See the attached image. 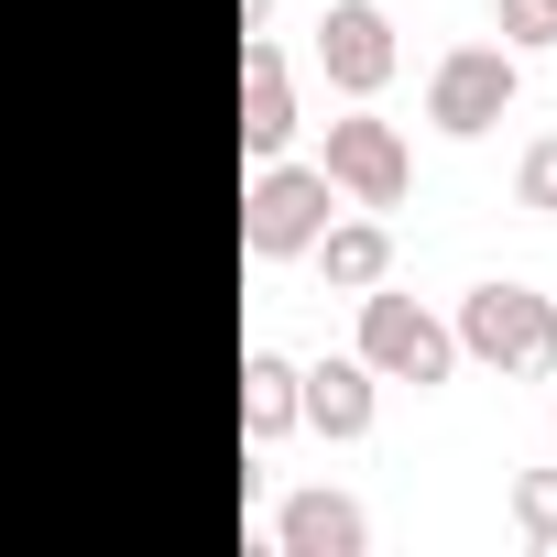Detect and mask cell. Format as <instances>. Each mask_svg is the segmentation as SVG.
I'll list each match as a JSON object with an SVG mask.
<instances>
[{
	"instance_id": "14",
	"label": "cell",
	"mask_w": 557,
	"mask_h": 557,
	"mask_svg": "<svg viewBox=\"0 0 557 557\" xmlns=\"http://www.w3.org/2000/svg\"><path fill=\"white\" fill-rule=\"evenodd\" d=\"M513 197H524L535 219H557V132H546V143H524V164H513Z\"/></svg>"
},
{
	"instance_id": "15",
	"label": "cell",
	"mask_w": 557,
	"mask_h": 557,
	"mask_svg": "<svg viewBox=\"0 0 557 557\" xmlns=\"http://www.w3.org/2000/svg\"><path fill=\"white\" fill-rule=\"evenodd\" d=\"M262 23H273V0H240V34H262Z\"/></svg>"
},
{
	"instance_id": "12",
	"label": "cell",
	"mask_w": 557,
	"mask_h": 557,
	"mask_svg": "<svg viewBox=\"0 0 557 557\" xmlns=\"http://www.w3.org/2000/svg\"><path fill=\"white\" fill-rule=\"evenodd\" d=\"M492 34H503L513 55H535V45H557V0H492Z\"/></svg>"
},
{
	"instance_id": "4",
	"label": "cell",
	"mask_w": 557,
	"mask_h": 557,
	"mask_svg": "<svg viewBox=\"0 0 557 557\" xmlns=\"http://www.w3.org/2000/svg\"><path fill=\"white\" fill-rule=\"evenodd\" d=\"M513 99H524V55H513V45H448L437 77H426V121H437L448 143H481Z\"/></svg>"
},
{
	"instance_id": "5",
	"label": "cell",
	"mask_w": 557,
	"mask_h": 557,
	"mask_svg": "<svg viewBox=\"0 0 557 557\" xmlns=\"http://www.w3.org/2000/svg\"><path fill=\"white\" fill-rule=\"evenodd\" d=\"M339 197H361V208H405V186H416V164H405V132L394 121H372V110H350V121H329V164H318Z\"/></svg>"
},
{
	"instance_id": "7",
	"label": "cell",
	"mask_w": 557,
	"mask_h": 557,
	"mask_svg": "<svg viewBox=\"0 0 557 557\" xmlns=\"http://www.w3.org/2000/svg\"><path fill=\"white\" fill-rule=\"evenodd\" d=\"M296 426L318 437H372V361H296Z\"/></svg>"
},
{
	"instance_id": "11",
	"label": "cell",
	"mask_w": 557,
	"mask_h": 557,
	"mask_svg": "<svg viewBox=\"0 0 557 557\" xmlns=\"http://www.w3.org/2000/svg\"><path fill=\"white\" fill-rule=\"evenodd\" d=\"M285 426H296V361L240 350V437H285Z\"/></svg>"
},
{
	"instance_id": "6",
	"label": "cell",
	"mask_w": 557,
	"mask_h": 557,
	"mask_svg": "<svg viewBox=\"0 0 557 557\" xmlns=\"http://www.w3.org/2000/svg\"><path fill=\"white\" fill-rule=\"evenodd\" d=\"M318 66H329V88H350V99H372V88L394 77L383 0H329V12H318Z\"/></svg>"
},
{
	"instance_id": "9",
	"label": "cell",
	"mask_w": 557,
	"mask_h": 557,
	"mask_svg": "<svg viewBox=\"0 0 557 557\" xmlns=\"http://www.w3.org/2000/svg\"><path fill=\"white\" fill-rule=\"evenodd\" d=\"M273 546H285V557H361L372 546V513L350 492H296L285 513H273Z\"/></svg>"
},
{
	"instance_id": "3",
	"label": "cell",
	"mask_w": 557,
	"mask_h": 557,
	"mask_svg": "<svg viewBox=\"0 0 557 557\" xmlns=\"http://www.w3.org/2000/svg\"><path fill=\"white\" fill-rule=\"evenodd\" d=\"M329 208H339V186H329L318 164H285V153H273V164L240 186V251H251V262H296V251H318Z\"/></svg>"
},
{
	"instance_id": "1",
	"label": "cell",
	"mask_w": 557,
	"mask_h": 557,
	"mask_svg": "<svg viewBox=\"0 0 557 557\" xmlns=\"http://www.w3.org/2000/svg\"><path fill=\"white\" fill-rule=\"evenodd\" d=\"M459 350L492 361V372H557V296L513 285V273L470 285V296H459Z\"/></svg>"
},
{
	"instance_id": "13",
	"label": "cell",
	"mask_w": 557,
	"mask_h": 557,
	"mask_svg": "<svg viewBox=\"0 0 557 557\" xmlns=\"http://www.w3.org/2000/svg\"><path fill=\"white\" fill-rule=\"evenodd\" d=\"M513 524H524L535 546H557V470H524V481H513Z\"/></svg>"
},
{
	"instance_id": "8",
	"label": "cell",
	"mask_w": 557,
	"mask_h": 557,
	"mask_svg": "<svg viewBox=\"0 0 557 557\" xmlns=\"http://www.w3.org/2000/svg\"><path fill=\"white\" fill-rule=\"evenodd\" d=\"M240 143H251L262 164L296 143V77H285V55H273L262 34L240 45Z\"/></svg>"
},
{
	"instance_id": "10",
	"label": "cell",
	"mask_w": 557,
	"mask_h": 557,
	"mask_svg": "<svg viewBox=\"0 0 557 557\" xmlns=\"http://www.w3.org/2000/svg\"><path fill=\"white\" fill-rule=\"evenodd\" d=\"M318 262H329L339 296H361V285L394 273V230H383V219H329V230H318Z\"/></svg>"
},
{
	"instance_id": "2",
	"label": "cell",
	"mask_w": 557,
	"mask_h": 557,
	"mask_svg": "<svg viewBox=\"0 0 557 557\" xmlns=\"http://www.w3.org/2000/svg\"><path fill=\"white\" fill-rule=\"evenodd\" d=\"M361 361H372V383H416V394H437V383L459 372V329L426 318L416 296H394V273H383V285H361Z\"/></svg>"
}]
</instances>
